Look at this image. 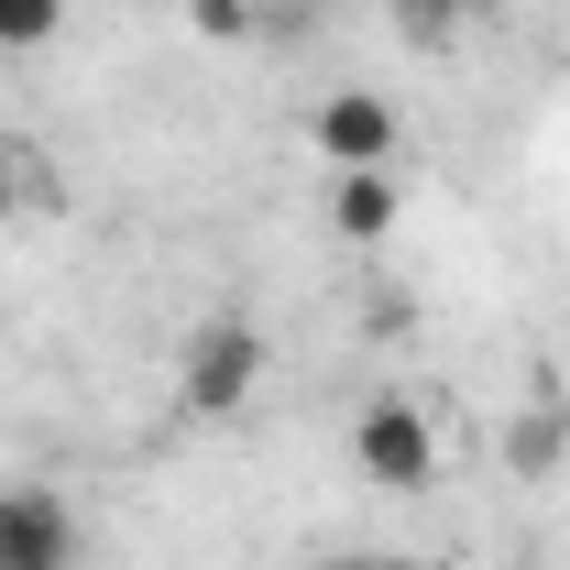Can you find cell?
I'll return each mask as SVG.
<instances>
[{"label":"cell","instance_id":"cell-1","mask_svg":"<svg viewBox=\"0 0 570 570\" xmlns=\"http://www.w3.org/2000/svg\"><path fill=\"white\" fill-rule=\"evenodd\" d=\"M264 373H275L264 330L219 307V318H198V330H187V352H176V417H187V428H219V417H242V406L264 395Z\"/></svg>","mask_w":570,"mask_h":570},{"label":"cell","instance_id":"cell-2","mask_svg":"<svg viewBox=\"0 0 570 570\" xmlns=\"http://www.w3.org/2000/svg\"><path fill=\"white\" fill-rule=\"evenodd\" d=\"M352 461H362L373 494H428V483H439V417H428L417 395H362Z\"/></svg>","mask_w":570,"mask_h":570},{"label":"cell","instance_id":"cell-3","mask_svg":"<svg viewBox=\"0 0 570 570\" xmlns=\"http://www.w3.org/2000/svg\"><path fill=\"white\" fill-rule=\"evenodd\" d=\"M88 527L56 483H0V570H77Z\"/></svg>","mask_w":570,"mask_h":570},{"label":"cell","instance_id":"cell-4","mask_svg":"<svg viewBox=\"0 0 570 570\" xmlns=\"http://www.w3.org/2000/svg\"><path fill=\"white\" fill-rule=\"evenodd\" d=\"M307 142L352 176V165H395V142H406V121L373 99V88H330L318 110H307Z\"/></svg>","mask_w":570,"mask_h":570},{"label":"cell","instance_id":"cell-5","mask_svg":"<svg viewBox=\"0 0 570 570\" xmlns=\"http://www.w3.org/2000/svg\"><path fill=\"white\" fill-rule=\"evenodd\" d=\"M395 219H406L395 165H352V176H330V230H341V242H384Z\"/></svg>","mask_w":570,"mask_h":570},{"label":"cell","instance_id":"cell-6","mask_svg":"<svg viewBox=\"0 0 570 570\" xmlns=\"http://www.w3.org/2000/svg\"><path fill=\"white\" fill-rule=\"evenodd\" d=\"M494 461H504V472H515V483H549V472H560V461H570V417H560V406H549V395H527V406L504 417Z\"/></svg>","mask_w":570,"mask_h":570},{"label":"cell","instance_id":"cell-7","mask_svg":"<svg viewBox=\"0 0 570 570\" xmlns=\"http://www.w3.org/2000/svg\"><path fill=\"white\" fill-rule=\"evenodd\" d=\"M67 33V0H0V56H45Z\"/></svg>","mask_w":570,"mask_h":570},{"label":"cell","instance_id":"cell-8","mask_svg":"<svg viewBox=\"0 0 570 570\" xmlns=\"http://www.w3.org/2000/svg\"><path fill=\"white\" fill-rule=\"evenodd\" d=\"M483 11H494V0H395V33H406V45H450V33L483 22Z\"/></svg>","mask_w":570,"mask_h":570},{"label":"cell","instance_id":"cell-9","mask_svg":"<svg viewBox=\"0 0 570 570\" xmlns=\"http://www.w3.org/2000/svg\"><path fill=\"white\" fill-rule=\"evenodd\" d=\"M33 198H45V165H33V142H11V132H0V230L33 209Z\"/></svg>","mask_w":570,"mask_h":570},{"label":"cell","instance_id":"cell-10","mask_svg":"<svg viewBox=\"0 0 570 570\" xmlns=\"http://www.w3.org/2000/svg\"><path fill=\"white\" fill-rule=\"evenodd\" d=\"M187 22H198L209 45H253V33H264V0H187Z\"/></svg>","mask_w":570,"mask_h":570},{"label":"cell","instance_id":"cell-11","mask_svg":"<svg viewBox=\"0 0 570 570\" xmlns=\"http://www.w3.org/2000/svg\"><path fill=\"white\" fill-rule=\"evenodd\" d=\"M307 570H373V560H307Z\"/></svg>","mask_w":570,"mask_h":570},{"label":"cell","instance_id":"cell-12","mask_svg":"<svg viewBox=\"0 0 570 570\" xmlns=\"http://www.w3.org/2000/svg\"><path fill=\"white\" fill-rule=\"evenodd\" d=\"M373 570H428V560H373Z\"/></svg>","mask_w":570,"mask_h":570},{"label":"cell","instance_id":"cell-13","mask_svg":"<svg viewBox=\"0 0 570 570\" xmlns=\"http://www.w3.org/2000/svg\"><path fill=\"white\" fill-rule=\"evenodd\" d=\"M560 88H570V56H560Z\"/></svg>","mask_w":570,"mask_h":570}]
</instances>
